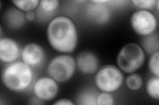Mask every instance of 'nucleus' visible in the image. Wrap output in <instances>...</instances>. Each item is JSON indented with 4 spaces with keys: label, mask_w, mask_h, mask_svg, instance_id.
Here are the masks:
<instances>
[{
    "label": "nucleus",
    "mask_w": 159,
    "mask_h": 105,
    "mask_svg": "<svg viewBox=\"0 0 159 105\" xmlns=\"http://www.w3.org/2000/svg\"><path fill=\"white\" fill-rule=\"evenodd\" d=\"M21 50L18 43L10 38H2L0 39V60L8 64L17 61Z\"/></svg>",
    "instance_id": "9"
},
{
    "label": "nucleus",
    "mask_w": 159,
    "mask_h": 105,
    "mask_svg": "<svg viewBox=\"0 0 159 105\" xmlns=\"http://www.w3.org/2000/svg\"><path fill=\"white\" fill-rule=\"evenodd\" d=\"M12 3L17 9L23 12L33 11L39 6V0H20V1H12Z\"/></svg>",
    "instance_id": "17"
},
{
    "label": "nucleus",
    "mask_w": 159,
    "mask_h": 105,
    "mask_svg": "<svg viewBox=\"0 0 159 105\" xmlns=\"http://www.w3.org/2000/svg\"><path fill=\"white\" fill-rule=\"evenodd\" d=\"M145 61V53L137 43L125 44L117 57V67L126 74H132L141 68Z\"/></svg>",
    "instance_id": "3"
},
{
    "label": "nucleus",
    "mask_w": 159,
    "mask_h": 105,
    "mask_svg": "<svg viewBox=\"0 0 159 105\" xmlns=\"http://www.w3.org/2000/svg\"><path fill=\"white\" fill-rule=\"evenodd\" d=\"M159 51L151 55L148 60V69L153 76L159 77Z\"/></svg>",
    "instance_id": "19"
},
{
    "label": "nucleus",
    "mask_w": 159,
    "mask_h": 105,
    "mask_svg": "<svg viewBox=\"0 0 159 105\" xmlns=\"http://www.w3.org/2000/svg\"><path fill=\"white\" fill-rule=\"evenodd\" d=\"M34 96L43 102L51 101L55 98L59 91L58 82L50 76L38 78L33 84Z\"/></svg>",
    "instance_id": "7"
},
{
    "label": "nucleus",
    "mask_w": 159,
    "mask_h": 105,
    "mask_svg": "<svg viewBox=\"0 0 159 105\" xmlns=\"http://www.w3.org/2000/svg\"><path fill=\"white\" fill-rule=\"evenodd\" d=\"M48 43L55 51L62 54H69L76 49L78 34L76 24L66 16L53 18L47 29Z\"/></svg>",
    "instance_id": "1"
},
{
    "label": "nucleus",
    "mask_w": 159,
    "mask_h": 105,
    "mask_svg": "<svg viewBox=\"0 0 159 105\" xmlns=\"http://www.w3.org/2000/svg\"><path fill=\"white\" fill-rule=\"evenodd\" d=\"M157 1L156 0H133L131 3L138 10H149L156 6Z\"/></svg>",
    "instance_id": "20"
},
{
    "label": "nucleus",
    "mask_w": 159,
    "mask_h": 105,
    "mask_svg": "<svg viewBox=\"0 0 159 105\" xmlns=\"http://www.w3.org/2000/svg\"><path fill=\"white\" fill-rule=\"evenodd\" d=\"M96 103L97 105H113L115 101L110 93L102 92L98 95Z\"/></svg>",
    "instance_id": "21"
},
{
    "label": "nucleus",
    "mask_w": 159,
    "mask_h": 105,
    "mask_svg": "<svg viewBox=\"0 0 159 105\" xmlns=\"http://www.w3.org/2000/svg\"><path fill=\"white\" fill-rule=\"evenodd\" d=\"M36 14L34 11H29L27 13H25V19L27 21L31 22L33 21L36 18Z\"/></svg>",
    "instance_id": "23"
},
{
    "label": "nucleus",
    "mask_w": 159,
    "mask_h": 105,
    "mask_svg": "<svg viewBox=\"0 0 159 105\" xmlns=\"http://www.w3.org/2000/svg\"><path fill=\"white\" fill-rule=\"evenodd\" d=\"M22 61L31 68H37L42 65L45 59V52L39 44L30 43L21 50Z\"/></svg>",
    "instance_id": "8"
},
{
    "label": "nucleus",
    "mask_w": 159,
    "mask_h": 105,
    "mask_svg": "<svg viewBox=\"0 0 159 105\" xmlns=\"http://www.w3.org/2000/svg\"><path fill=\"white\" fill-rule=\"evenodd\" d=\"M54 105H74V103L67 99H61L54 103Z\"/></svg>",
    "instance_id": "22"
},
{
    "label": "nucleus",
    "mask_w": 159,
    "mask_h": 105,
    "mask_svg": "<svg viewBox=\"0 0 159 105\" xmlns=\"http://www.w3.org/2000/svg\"><path fill=\"white\" fill-rule=\"evenodd\" d=\"M130 25L135 34L142 37L154 34L158 25L154 13L147 10H137L130 18Z\"/></svg>",
    "instance_id": "6"
},
{
    "label": "nucleus",
    "mask_w": 159,
    "mask_h": 105,
    "mask_svg": "<svg viewBox=\"0 0 159 105\" xmlns=\"http://www.w3.org/2000/svg\"><path fill=\"white\" fill-rule=\"evenodd\" d=\"M59 3L57 0H42L40 1L39 7L44 13L51 14L57 9Z\"/></svg>",
    "instance_id": "18"
},
{
    "label": "nucleus",
    "mask_w": 159,
    "mask_h": 105,
    "mask_svg": "<svg viewBox=\"0 0 159 105\" xmlns=\"http://www.w3.org/2000/svg\"><path fill=\"white\" fill-rule=\"evenodd\" d=\"M98 95L93 90H85L78 95L77 104L82 105H97Z\"/></svg>",
    "instance_id": "14"
},
{
    "label": "nucleus",
    "mask_w": 159,
    "mask_h": 105,
    "mask_svg": "<svg viewBox=\"0 0 159 105\" xmlns=\"http://www.w3.org/2000/svg\"><path fill=\"white\" fill-rule=\"evenodd\" d=\"M44 102L42 101L41 99H39L37 97H33L29 101V104H43Z\"/></svg>",
    "instance_id": "24"
},
{
    "label": "nucleus",
    "mask_w": 159,
    "mask_h": 105,
    "mask_svg": "<svg viewBox=\"0 0 159 105\" xmlns=\"http://www.w3.org/2000/svg\"><path fill=\"white\" fill-rule=\"evenodd\" d=\"M141 47L143 49L144 52L150 55L159 51L158 35L154 33L143 37Z\"/></svg>",
    "instance_id": "13"
},
{
    "label": "nucleus",
    "mask_w": 159,
    "mask_h": 105,
    "mask_svg": "<svg viewBox=\"0 0 159 105\" xmlns=\"http://www.w3.org/2000/svg\"><path fill=\"white\" fill-rule=\"evenodd\" d=\"M124 82H125L127 88L133 91H138L142 87L143 84L142 77L136 73L129 74Z\"/></svg>",
    "instance_id": "15"
},
{
    "label": "nucleus",
    "mask_w": 159,
    "mask_h": 105,
    "mask_svg": "<svg viewBox=\"0 0 159 105\" xmlns=\"http://www.w3.org/2000/svg\"><path fill=\"white\" fill-rule=\"evenodd\" d=\"M107 3H99L96 1L90 2L86 7L87 17L97 24L107 23L111 17L110 10L107 6Z\"/></svg>",
    "instance_id": "10"
},
{
    "label": "nucleus",
    "mask_w": 159,
    "mask_h": 105,
    "mask_svg": "<svg viewBox=\"0 0 159 105\" xmlns=\"http://www.w3.org/2000/svg\"><path fill=\"white\" fill-rule=\"evenodd\" d=\"M124 79L123 72L114 65H105L96 72L94 82L102 92L113 93L121 88Z\"/></svg>",
    "instance_id": "4"
},
{
    "label": "nucleus",
    "mask_w": 159,
    "mask_h": 105,
    "mask_svg": "<svg viewBox=\"0 0 159 105\" xmlns=\"http://www.w3.org/2000/svg\"><path fill=\"white\" fill-rule=\"evenodd\" d=\"M4 21L7 26L11 28L19 29L25 23V14L18 9L11 8L4 14Z\"/></svg>",
    "instance_id": "12"
},
{
    "label": "nucleus",
    "mask_w": 159,
    "mask_h": 105,
    "mask_svg": "<svg viewBox=\"0 0 159 105\" xmlns=\"http://www.w3.org/2000/svg\"><path fill=\"white\" fill-rule=\"evenodd\" d=\"M146 91L151 98L159 99V77L154 76L148 79L146 84Z\"/></svg>",
    "instance_id": "16"
},
{
    "label": "nucleus",
    "mask_w": 159,
    "mask_h": 105,
    "mask_svg": "<svg viewBox=\"0 0 159 105\" xmlns=\"http://www.w3.org/2000/svg\"><path fill=\"white\" fill-rule=\"evenodd\" d=\"M34 80L32 68L22 61L7 64L2 72L3 86L9 91L23 93L31 87Z\"/></svg>",
    "instance_id": "2"
},
{
    "label": "nucleus",
    "mask_w": 159,
    "mask_h": 105,
    "mask_svg": "<svg viewBox=\"0 0 159 105\" xmlns=\"http://www.w3.org/2000/svg\"><path fill=\"white\" fill-rule=\"evenodd\" d=\"M76 69V59L68 54L54 57L47 67L48 76L58 83H64L70 79Z\"/></svg>",
    "instance_id": "5"
},
{
    "label": "nucleus",
    "mask_w": 159,
    "mask_h": 105,
    "mask_svg": "<svg viewBox=\"0 0 159 105\" xmlns=\"http://www.w3.org/2000/svg\"><path fill=\"white\" fill-rule=\"evenodd\" d=\"M76 68L84 74H93L99 69V59L95 54L90 51H84L80 53L76 57Z\"/></svg>",
    "instance_id": "11"
}]
</instances>
